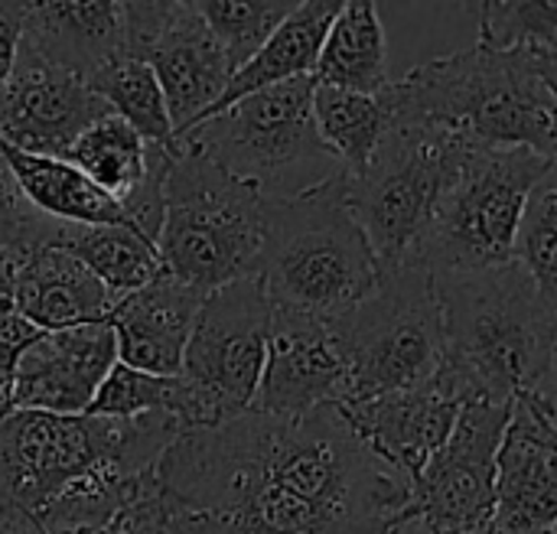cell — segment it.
Returning a JSON list of instances; mask_svg holds the SVG:
<instances>
[{
  "label": "cell",
  "instance_id": "cell-1",
  "mask_svg": "<svg viewBox=\"0 0 557 534\" xmlns=\"http://www.w3.org/2000/svg\"><path fill=\"white\" fill-rule=\"evenodd\" d=\"M157 483L170 534H385L408 502L339 408L183 431Z\"/></svg>",
  "mask_w": 557,
  "mask_h": 534
},
{
  "label": "cell",
  "instance_id": "cell-2",
  "mask_svg": "<svg viewBox=\"0 0 557 534\" xmlns=\"http://www.w3.org/2000/svg\"><path fill=\"white\" fill-rule=\"evenodd\" d=\"M382 95L392 124H431L470 147H522L555 160L557 52L473 46L414 65Z\"/></svg>",
  "mask_w": 557,
  "mask_h": 534
},
{
  "label": "cell",
  "instance_id": "cell-3",
  "mask_svg": "<svg viewBox=\"0 0 557 534\" xmlns=\"http://www.w3.org/2000/svg\"><path fill=\"white\" fill-rule=\"evenodd\" d=\"M431 277L444 323L441 378L460 401L555 398L557 300L512 261Z\"/></svg>",
  "mask_w": 557,
  "mask_h": 534
},
{
  "label": "cell",
  "instance_id": "cell-4",
  "mask_svg": "<svg viewBox=\"0 0 557 534\" xmlns=\"http://www.w3.org/2000/svg\"><path fill=\"white\" fill-rule=\"evenodd\" d=\"M255 281L274 310L336 320L379 281V258L346 206V173L297 196H264Z\"/></svg>",
  "mask_w": 557,
  "mask_h": 534
},
{
  "label": "cell",
  "instance_id": "cell-5",
  "mask_svg": "<svg viewBox=\"0 0 557 534\" xmlns=\"http://www.w3.org/2000/svg\"><path fill=\"white\" fill-rule=\"evenodd\" d=\"M180 434L173 414L108 421L10 411L0 418V502L36 519L101 473H153Z\"/></svg>",
  "mask_w": 557,
  "mask_h": 534
},
{
  "label": "cell",
  "instance_id": "cell-6",
  "mask_svg": "<svg viewBox=\"0 0 557 534\" xmlns=\"http://www.w3.org/2000/svg\"><path fill=\"white\" fill-rule=\"evenodd\" d=\"M264 245V196L189 144H173L163 176L157 254L163 271L202 294L255 277Z\"/></svg>",
  "mask_w": 557,
  "mask_h": 534
},
{
  "label": "cell",
  "instance_id": "cell-7",
  "mask_svg": "<svg viewBox=\"0 0 557 534\" xmlns=\"http://www.w3.org/2000/svg\"><path fill=\"white\" fill-rule=\"evenodd\" d=\"M173 144H189L261 196L284 199L343 173L313 121V78L255 91L222 114L189 127Z\"/></svg>",
  "mask_w": 557,
  "mask_h": 534
},
{
  "label": "cell",
  "instance_id": "cell-8",
  "mask_svg": "<svg viewBox=\"0 0 557 534\" xmlns=\"http://www.w3.org/2000/svg\"><path fill=\"white\" fill-rule=\"evenodd\" d=\"M330 326L349 375L346 401L418 388L444 365L441 303L418 258L382 264L375 287Z\"/></svg>",
  "mask_w": 557,
  "mask_h": 534
},
{
  "label": "cell",
  "instance_id": "cell-9",
  "mask_svg": "<svg viewBox=\"0 0 557 534\" xmlns=\"http://www.w3.org/2000/svg\"><path fill=\"white\" fill-rule=\"evenodd\" d=\"M552 170L555 160L535 150L473 147L444 189L411 258L431 274L509 264L525 199Z\"/></svg>",
  "mask_w": 557,
  "mask_h": 534
},
{
  "label": "cell",
  "instance_id": "cell-10",
  "mask_svg": "<svg viewBox=\"0 0 557 534\" xmlns=\"http://www.w3.org/2000/svg\"><path fill=\"white\" fill-rule=\"evenodd\" d=\"M473 147L431 124H392L372 160L346 176V206L382 264L411 258L444 189Z\"/></svg>",
  "mask_w": 557,
  "mask_h": 534
},
{
  "label": "cell",
  "instance_id": "cell-11",
  "mask_svg": "<svg viewBox=\"0 0 557 534\" xmlns=\"http://www.w3.org/2000/svg\"><path fill=\"white\" fill-rule=\"evenodd\" d=\"M274 307L255 277L206 294L180 365L183 431L222 427L255 408Z\"/></svg>",
  "mask_w": 557,
  "mask_h": 534
},
{
  "label": "cell",
  "instance_id": "cell-12",
  "mask_svg": "<svg viewBox=\"0 0 557 534\" xmlns=\"http://www.w3.org/2000/svg\"><path fill=\"white\" fill-rule=\"evenodd\" d=\"M124 49L150 65L166 101L173 140L199 124L232 78L206 20L186 0H127Z\"/></svg>",
  "mask_w": 557,
  "mask_h": 534
},
{
  "label": "cell",
  "instance_id": "cell-13",
  "mask_svg": "<svg viewBox=\"0 0 557 534\" xmlns=\"http://www.w3.org/2000/svg\"><path fill=\"white\" fill-rule=\"evenodd\" d=\"M509 421L503 401H463L441 454L408 486L401 516L444 534H476L496 519V454Z\"/></svg>",
  "mask_w": 557,
  "mask_h": 534
},
{
  "label": "cell",
  "instance_id": "cell-14",
  "mask_svg": "<svg viewBox=\"0 0 557 534\" xmlns=\"http://www.w3.org/2000/svg\"><path fill=\"white\" fill-rule=\"evenodd\" d=\"M346 398L349 375L330 320L274 310L264 372L251 411L271 418H304L317 408H336Z\"/></svg>",
  "mask_w": 557,
  "mask_h": 534
},
{
  "label": "cell",
  "instance_id": "cell-15",
  "mask_svg": "<svg viewBox=\"0 0 557 534\" xmlns=\"http://www.w3.org/2000/svg\"><path fill=\"white\" fill-rule=\"evenodd\" d=\"M108 108L85 78L55 69L20 46L16 69L0 88V140L36 157L65 160L72 144Z\"/></svg>",
  "mask_w": 557,
  "mask_h": 534
},
{
  "label": "cell",
  "instance_id": "cell-16",
  "mask_svg": "<svg viewBox=\"0 0 557 534\" xmlns=\"http://www.w3.org/2000/svg\"><path fill=\"white\" fill-rule=\"evenodd\" d=\"M557 519V414L552 395H519L496 454V525L548 532Z\"/></svg>",
  "mask_w": 557,
  "mask_h": 534
},
{
  "label": "cell",
  "instance_id": "cell-17",
  "mask_svg": "<svg viewBox=\"0 0 557 534\" xmlns=\"http://www.w3.org/2000/svg\"><path fill=\"white\" fill-rule=\"evenodd\" d=\"M336 408L352 434L411 486L447 444L463 401L437 372L418 388L356 398Z\"/></svg>",
  "mask_w": 557,
  "mask_h": 534
},
{
  "label": "cell",
  "instance_id": "cell-18",
  "mask_svg": "<svg viewBox=\"0 0 557 534\" xmlns=\"http://www.w3.org/2000/svg\"><path fill=\"white\" fill-rule=\"evenodd\" d=\"M114 362L117 346L108 320L46 333L16 362L13 382L7 388V414H85Z\"/></svg>",
  "mask_w": 557,
  "mask_h": 534
},
{
  "label": "cell",
  "instance_id": "cell-19",
  "mask_svg": "<svg viewBox=\"0 0 557 534\" xmlns=\"http://www.w3.org/2000/svg\"><path fill=\"white\" fill-rule=\"evenodd\" d=\"M206 294L170 277L166 271L147 287L121 297L108 316L117 362L147 375H180L186 339Z\"/></svg>",
  "mask_w": 557,
  "mask_h": 534
},
{
  "label": "cell",
  "instance_id": "cell-20",
  "mask_svg": "<svg viewBox=\"0 0 557 534\" xmlns=\"http://www.w3.org/2000/svg\"><path fill=\"white\" fill-rule=\"evenodd\" d=\"M7 300L42 333L101 323L117 303L82 261L55 245L36 248L16 261Z\"/></svg>",
  "mask_w": 557,
  "mask_h": 534
},
{
  "label": "cell",
  "instance_id": "cell-21",
  "mask_svg": "<svg viewBox=\"0 0 557 534\" xmlns=\"http://www.w3.org/2000/svg\"><path fill=\"white\" fill-rule=\"evenodd\" d=\"M23 49L42 62L91 78L124 49V3L114 0H49L29 3Z\"/></svg>",
  "mask_w": 557,
  "mask_h": 534
},
{
  "label": "cell",
  "instance_id": "cell-22",
  "mask_svg": "<svg viewBox=\"0 0 557 534\" xmlns=\"http://www.w3.org/2000/svg\"><path fill=\"white\" fill-rule=\"evenodd\" d=\"M343 0H307V3H297L284 23L268 36V42L242 65L232 72L225 91L219 95V101L199 117L209 121L215 114H222L228 104L255 95V91H264V88H274V85H284L290 78H304L313 72V62H317V52L326 39V29L333 23V16L339 13Z\"/></svg>",
  "mask_w": 557,
  "mask_h": 534
},
{
  "label": "cell",
  "instance_id": "cell-23",
  "mask_svg": "<svg viewBox=\"0 0 557 534\" xmlns=\"http://www.w3.org/2000/svg\"><path fill=\"white\" fill-rule=\"evenodd\" d=\"M310 78L313 85L356 91V95H375L392 82L388 36L375 3L349 0L339 7L317 52Z\"/></svg>",
  "mask_w": 557,
  "mask_h": 534
},
{
  "label": "cell",
  "instance_id": "cell-24",
  "mask_svg": "<svg viewBox=\"0 0 557 534\" xmlns=\"http://www.w3.org/2000/svg\"><path fill=\"white\" fill-rule=\"evenodd\" d=\"M0 157L7 160V166H10L20 193L26 196V202L36 212H42L46 219L65 222V225H121V228L134 232V225L117 209V202H111L69 160L23 153L3 140H0Z\"/></svg>",
  "mask_w": 557,
  "mask_h": 534
},
{
  "label": "cell",
  "instance_id": "cell-25",
  "mask_svg": "<svg viewBox=\"0 0 557 534\" xmlns=\"http://www.w3.org/2000/svg\"><path fill=\"white\" fill-rule=\"evenodd\" d=\"M55 248L82 261L114 300L147 287L163 274L157 248L121 225H62Z\"/></svg>",
  "mask_w": 557,
  "mask_h": 534
},
{
  "label": "cell",
  "instance_id": "cell-26",
  "mask_svg": "<svg viewBox=\"0 0 557 534\" xmlns=\"http://www.w3.org/2000/svg\"><path fill=\"white\" fill-rule=\"evenodd\" d=\"M313 121L320 140L339 160L346 176H356L392 127V111L382 91L356 95L313 85Z\"/></svg>",
  "mask_w": 557,
  "mask_h": 534
},
{
  "label": "cell",
  "instance_id": "cell-27",
  "mask_svg": "<svg viewBox=\"0 0 557 534\" xmlns=\"http://www.w3.org/2000/svg\"><path fill=\"white\" fill-rule=\"evenodd\" d=\"M88 88L101 98L108 114L131 124L147 144H173L163 91L144 59L121 49L88 78Z\"/></svg>",
  "mask_w": 557,
  "mask_h": 534
},
{
  "label": "cell",
  "instance_id": "cell-28",
  "mask_svg": "<svg viewBox=\"0 0 557 534\" xmlns=\"http://www.w3.org/2000/svg\"><path fill=\"white\" fill-rule=\"evenodd\" d=\"M297 3L290 0H196L228 69H242Z\"/></svg>",
  "mask_w": 557,
  "mask_h": 534
},
{
  "label": "cell",
  "instance_id": "cell-29",
  "mask_svg": "<svg viewBox=\"0 0 557 534\" xmlns=\"http://www.w3.org/2000/svg\"><path fill=\"white\" fill-rule=\"evenodd\" d=\"M480 26L486 49H548L557 52L555 0H486L463 3Z\"/></svg>",
  "mask_w": 557,
  "mask_h": 534
},
{
  "label": "cell",
  "instance_id": "cell-30",
  "mask_svg": "<svg viewBox=\"0 0 557 534\" xmlns=\"http://www.w3.org/2000/svg\"><path fill=\"white\" fill-rule=\"evenodd\" d=\"M512 264H519L548 300H557V166L525 199Z\"/></svg>",
  "mask_w": 557,
  "mask_h": 534
},
{
  "label": "cell",
  "instance_id": "cell-31",
  "mask_svg": "<svg viewBox=\"0 0 557 534\" xmlns=\"http://www.w3.org/2000/svg\"><path fill=\"white\" fill-rule=\"evenodd\" d=\"M180 408V375H147L137 369H127L121 362L111 365L104 382L98 385L88 418H108V421H134L147 414H173Z\"/></svg>",
  "mask_w": 557,
  "mask_h": 534
},
{
  "label": "cell",
  "instance_id": "cell-32",
  "mask_svg": "<svg viewBox=\"0 0 557 534\" xmlns=\"http://www.w3.org/2000/svg\"><path fill=\"white\" fill-rule=\"evenodd\" d=\"M65 222L46 219L42 212H36L26 196L20 193L7 160L0 157V245L20 261L23 254L55 245L59 232Z\"/></svg>",
  "mask_w": 557,
  "mask_h": 534
},
{
  "label": "cell",
  "instance_id": "cell-33",
  "mask_svg": "<svg viewBox=\"0 0 557 534\" xmlns=\"http://www.w3.org/2000/svg\"><path fill=\"white\" fill-rule=\"evenodd\" d=\"M95 534H170L160 493L127 506L124 512H117L104 529H98Z\"/></svg>",
  "mask_w": 557,
  "mask_h": 534
},
{
  "label": "cell",
  "instance_id": "cell-34",
  "mask_svg": "<svg viewBox=\"0 0 557 534\" xmlns=\"http://www.w3.org/2000/svg\"><path fill=\"white\" fill-rule=\"evenodd\" d=\"M26 10H29V3H23V0H0V88L10 82V75L16 69Z\"/></svg>",
  "mask_w": 557,
  "mask_h": 534
},
{
  "label": "cell",
  "instance_id": "cell-35",
  "mask_svg": "<svg viewBox=\"0 0 557 534\" xmlns=\"http://www.w3.org/2000/svg\"><path fill=\"white\" fill-rule=\"evenodd\" d=\"M0 534H42L36 529V522L29 516H23L20 509L13 506H3L0 509Z\"/></svg>",
  "mask_w": 557,
  "mask_h": 534
},
{
  "label": "cell",
  "instance_id": "cell-36",
  "mask_svg": "<svg viewBox=\"0 0 557 534\" xmlns=\"http://www.w3.org/2000/svg\"><path fill=\"white\" fill-rule=\"evenodd\" d=\"M385 534H444L437 532L434 525H428L424 519H418V516H398L392 525H388V532Z\"/></svg>",
  "mask_w": 557,
  "mask_h": 534
},
{
  "label": "cell",
  "instance_id": "cell-37",
  "mask_svg": "<svg viewBox=\"0 0 557 534\" xmlns=\"http://www.w3.org/2000/svg\"><path fill=\"white\" fill-rule=\"evenodd\" d=\"M13 274H16V258L0 245V297L7 300L13 290Z\"/></svg>",
  "mask_w": 557,
  "mask_h": 534
},
{
  "label": "cell",
  "instance_id": "cell-38",
  "mask_svg": "<svg viewBox=\"0 0 557 534\" xmlns=\"http://www.w3.org/2000/svg\"><path fill=\"white\" fill-rule=\"evenodd\" d=\"M476 534H555V529H548V532H509V529H499V525L493 522L490 529H483V532Z\"/></svg>",
  "mask_w": 557,
  "mask_h": 534
}]
</instances>
